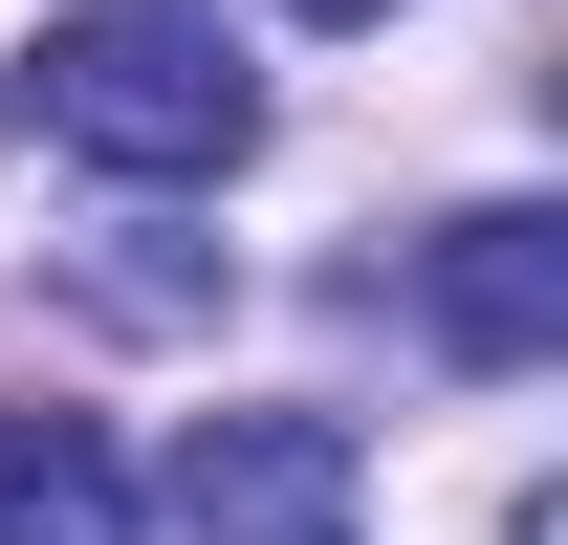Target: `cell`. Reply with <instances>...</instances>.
<instances>
[{"instance_id": "7a4b0ae2", "label": "cell", "mask_w": 568, "mask_h": 545, "mask_svg": "<svg viewBox=\"0 0 568 545\" xmlns=\"http://www.w3.org/2000/svg\"><path fill=\"white\" fill-rule=\"evenodd\" d=\"M416 328L459 349V371H547V349H568V218L547 197L437 218V240H416Z\"/></svg>"}, {"instance_id": "5b68a950", "label": "cell", "mask_w": 568, "mask_h": 545, "mask_svg": "<svg viewBox=\"0 0 568 545\" xmlns=\"http://www.w3.org/2000/svg\"><path fill=\"white\" fill-rule=\"evenodd\" d=\"M284 22H394V0H284Z\"/></svg>"}, {"instance_id": "277c9868", "label": "cell", "mask_w": 568, "mask_h": 545, "mask_svg": "<svg viewBox=\"0 0 568 545\" xmlns=\"http://www.w3.org/2000/svg\"><path fill=\"white\" fill-rule=\"evenodd\" d=\"M0 545H132V436L110 414H0Z\"/></svg>"}, {"instance_id": "3957f363", "label": "cell", "mask_w": 568, "mask_h": 545, "mask_svg": "<svg viewBox=\"0 0 568 545\" xmlns=\"http://www.w3.org/2000/svg\"><path fill=\"white\" fill-rule=\"evenodd\" d=\"M197 545H351V414H197Z\"/></svg>"}, {"instance_id": "6da1fadb", "label": "cell", "mask_w": 568, "mask_h": 545, "mask_svg": "<svg viewBox=\"0 0 568 545\" xmlns=\"http://www.w3.org/2000/svg\"><path fill=\"white\" fill-rule=\"evenodd\" d=\"M44 132L88 175L175 197V175H241L263 153V66L219 44V0H67L44 22Z\"/></svg>"}]
</instances>
